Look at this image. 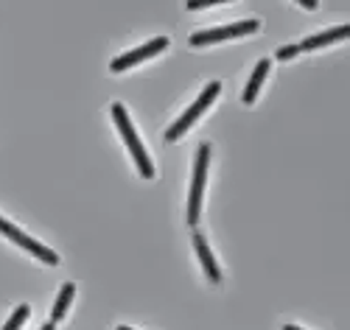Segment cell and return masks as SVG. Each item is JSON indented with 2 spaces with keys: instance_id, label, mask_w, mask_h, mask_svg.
Instances as JSON below:
<instances>
[{
  "instance_id": "9",
  "label": "cell",
  "mask_w": 350,
  "mask_h": 330,
  "mask_svg": "<svg viewBox=\"0 0 350 330\" xmlns=\"http://www.w3.org/2000/svg\"><path fill=\"white\" fill-rule=\"evenodd\" d=\"M267 73H269V62H267V59H260L258 68H255V73H252V79H250V84L244 87V104H252V101H255V96H258L260 84H264Z\"/></svg>"
},
{
  "instance_id": "10",
  "label": "cell",
  "mask_w": 350,
  "mask_h": 330,
  "mask_svg": "<svg viewBox=\"0 0 350 330\" xmlns=\"http://www.w3.org/2000/svg\"><path fill=\"white\" fill-rule=\"evenodd\" d=\"M73 294H76V286L73 283H65L62 286V291H59V297H56V305H53V311H51V322L56 325L65 314H68V305H70V299H73Z\"/></svg>"
},
{
  "instance_id": "13",
  "label": "cell",
  "mask_w": 350,
  "mask_h": 330,
  "mask_svg": "<svg viewBox=\"0 0 350 330\" xmlns=\"http://www.w3.org/2000/svg\"><path fill=\"white\" fill-rule=\"evenodd\" d=\"M303 9H317V0H300Z\"/></svg>"
},
{
  "instance_id": "6",
  "label": "cell",
  "mask_w": 350,
  "mask_h": 330,
  "mask_svg": "<svg viewBox=\"0 0 350 330\" xmlns=\"http://www.w3.org/2000/svg\"><path fill=\"white\" fill-rule=\"evenodd\" d=\"M165 48H168V40H165V37L149 40L146 45H140V48H135V51H129V53L118 56V59H115V62H112L109 68H112V73H121V70H126V68H132V65L143 62V59H149V56H157V53H163Z\"/></svg>"
},
{
  "instance_id": "15",
  "label": "cell",
  "mask_w": 350,
  "mask_h": 330,
  "mask_svg": "<svg viewBox=\"0 0 350 330\" xmlns=\"http://www.w3.org/2000/svg\"><path fill=\"white\" fill-rule=\"evenodd\" d=\"M283 330H300V327H297V325H286Z\"/></svg>"
},
{
  "instance_id": "2",
  "label": "cell",
  "mask_w": 350,
  "mask_h": 330,
  "mask_svg": "<svg viewBox=\"0 0 350 330\" xmlns=\"http://www.w3.org/2000/svg\"><path fill=\"white\" fill-rule=\"evenodd\" d=\"M208 163H211V146L202 143L196 152V165H193V182H191V196H188V224L193 227L199 221V207H202V191H205L208 179Z\"/></svg>"
},
{
  "instance_id": "3",
  "label": "cell",
  "mask_w": 350,
  "mask_h": 330,
  "mask_svg": "<svg viewBox=\"0 0 350 330\" xmlns=\"http://www.w3.org/2000/svg\"><path fill=\"white\" fill-rule=\"evenodd\" d=\"M219 93H221V84H219V81H211L205 90H202V96L193 101V107H188V112H185V115L180 118V121H177V124H174V126L165 132V140H168V143L180 140V137H183V135L191 129V124L196 121V118H199L202 112H205V109H208V107L216 101V96H219Z\"/></svg>"
},
{
  "instance_id": "5",
  "label": "cell",
  "mask_w": 350,
  "mask_h": 330,
  "mask_svg": "<svg viewBox=\"0 0 350 330\" xmlns=\"http://www.w3.org/2000/svg\"><path fill=\"white\" fill-rule=\"evenodd\" d=\"M0 232H3L6 238H12V241L17 244V247H23L25 252H31L34 258H40L42 263H51V266H56L59 263V255H56L53 249H48V247H42L40 241H34V238H28L25 232H20L14 224H9L6 219H0Z\"/></svg>"
},
{
  "instance_id": "12",
  "label": "cell",
  "mask_w": 350,
  "mask_h": 330,
  "mask_svg": "<svg viewBox=\"0 0 350 330\" xmlns=\"http://www.w3.org/2000/svg\"><path fill=\"white\" fill-rule=\"evenodd\" d=\"M300 53V48L297 45H286V48H280L278 51V59H280V62H286V59H295Z\"/></svg>"
},
{
  "instance_id": "4",
  "label": "cell",
  "mask_w": 350,
  "mask_h": 330,
  "mask_svg": "<svg viewBox=\"0 0 350 330\" xmlns=\"http://www.w3.org/2000/svg\"><path fill=\"white\" fill-rule=\"evenodd\" d=\"M258 28H260L258 20L232 23V25H224V28H208V31H196V34L191 37V45H193V48H202V45H211V42L232 40V37H247V34H255Z\"/></svg>"
},
{
  "instance_id": "14",
  "label": "cell",
  "mask_w": 350,
  "mask_h": 330,
  "mask_svg": "<svg viewBox=\"0 0 350 330\" xmlns=\"http://www.w3.org/2000/svg\"><path fill=\"white\" fill-rule=\"evenodd\" d=\"M40 330H56V327H53V322H48V325H42Z\"/></svg>"
},
{
  "instance_id": "1",
  "label": "cell",
  "mask_w": 350,
  "mask_h": 330,
  "mask_svg": "<svg viewBox=\"0 0 350 330\" xmlns=\"http://www.w3.org/2000/svg\"><path fill=\"white\" fill-rule=\"evenodd\" d=\"M112 118H115V124H118V129H121V137L126 140L129 152H132V157H135V163H137L140 176H143V179H152V176H154V165H152L149 154H146V148H143V143H140V137H137V132H135V126H132V121H129L126 109H124L121 104H112Z\"/></svg>"
},
{
  "instance_id": "11",
  "label": "cell",
  "mask_w": 350,
  "mask_h": 330,
  "mask_svg": "<svg viewBox=\"0 0 350 330\" xmlns=\"http://www.w3.org/2000/svg\"><path fill=\"white\" fill-rule=\"evenodd\" d=\"M28 314H31V308H28V305H20V308L14 311V316L6 322V327H3V330H20V325L28 319Z\"/></svg>"
},
{
  "instance_id": "8",
  "label": "cell",
  "mask_w": 350,
  "mask_h": 330,
  "mask_svg": "<svg viewBox=\"0 0 350 330\" xmlns=\"http://www.w3.org/2000/svg\"><path fill=\"white\" fill-rule=\"evenodd\" d=\"M347 34H350V28H347V25H339V28H331V31H323V34H317V37H311V40H303L297 48H300V51H314V48L331 45V42H336V40H345Z\"/></svg>"
},
{
  "instance_id": "16",
  "label": "cell",
  "mask_w": 350,
  "mask_h": 330,
  "mask_svg": "<svg viewBox=\"0 0 350 330\" xmlns=\"http://www.w3.org/2000/svg\"><path fill=\"white\" fill-rule=\"evenodd\" d=\"M118 330H132V327H126V325H121V327H118Z\"/></svg>"
},
{
  "instance_id": "7",
  "label": "cell",
  "mask_w": 350,
  "mask_h": 330,
  "mask_svg": "<svg viewBox=\"0 0 350 330\" xmlns=\"http://www.w3.org/2000/svg\"><path fill=\"white\" fill-rule=\"evenodd\" d=\"M193 247H196V255L202 260V269H205L208 280L211 283H221V272H219V266H216V260L211 255V247H208V241H205V235L202 232H193Z\"/></svg>"
}]
</instances>
